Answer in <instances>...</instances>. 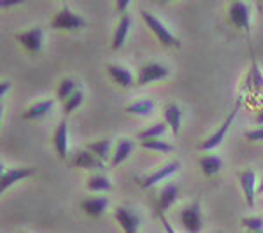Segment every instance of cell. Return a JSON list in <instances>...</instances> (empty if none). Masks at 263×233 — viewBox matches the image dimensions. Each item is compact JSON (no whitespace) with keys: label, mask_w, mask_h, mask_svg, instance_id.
<instances>
[{"label":"cell","mask_w":263,"mask_h":233,"mask_svg":"<svg viewBox=\"0 0 263 233\" xmlns=\"http://www.w3.org/2000/svg\"><path fill=\"white\" fill-rule=\"evenodd\" d=\"M141 16H142V20H144V23L147 25V28L153 32V35L158 39V42L162 46H167V48H181V41L177 39L174 33L168 32V28L165 27V25L160 21L158 18H156L153 12L149 11H146V9H142L141 11Z\"/></svg>","instance_id":"6da1fadb"},{"label":"cell","mask_w":263,"mask_h":233,"mask_svg":"<svg viewBox=\"0 0 263 233\" xmlns=\"http://www.w3.org/2000/svg\"><path fill=\"white\" fill-rule=\"evenodd\" d=\"M112 188L111 179L104 173H95V176L88 177L86 181V189L91 193H100V191H109Z\"/></svg>","instance_id":"603a6c76"},{"label":"cell","mask_w":263,"mask_h":233,"mask_svg":"<svg viewBox=\"0 0 263 233\" xmlns=\"http://www.w3.org/2000/svg\"><path fill=\"white\" fill-rule=\"evenodd\" d=\"M16 39L28 53H39L42 48V42H44V32H42L41 27H32L28 30L18 33Z\"/></svg>","instance_id":"30bf717a"},{"label":"cell","mask_w":263,"mask_h":233,"mask_svg":"<svg viewBox=\"0 0 263 233\" xmlns=\"http://www.w3.org/2000/svg\"><path fill=\"white\" fill-rule=\"evenodd\" d=\"M239 107H240V102H237V104L233 105L232 111L227 114L224 121L221 123V125H219V128L216 130V132L211 133L207 139H203L202 142H198V146H197V149H198V151H213V149H216L218 146H221V142L224 141V135H227L228 128H230L232 123L235 121L237 112H239Z\"/></svg>","instance_id":"3957f363"},{"label":"cell","mask_w":263,"mask_h":233,"mask_svg":"<svg viewBox=\"0 0 263 233\" xmlns=\"http://www.w3.org/2000/svg\"><path fill=\"white\" fill-rule=\"evenodd\" d=\"M135 149V142L132 139H120L112 147V154H111V163L114 167L121 165L126 158L132 154V151Z\"/></svg>","instance_id":"e0dca14e"},{"label":"cell","mask_w":263,"mask_h":233,"mask_svg":"<svg viewBox=\"0 0 263 233\" xmlns=\"http://www.w3.org/2000/svg\"><path fill=\"white\" fill-rule=\"evenodd\" d=\"M130 6L128 0H120V2H116V11H120V14H125L126 12V7Z\"/></svg>","instance_id":"4dcf8cb0"},{"label":"cell","mask_w":263,"mask_h":233,"mask_svg":"<svg viewBox=\"0 0 263 233\" xmlns=\"http://www.w3.org/2000/svg\"><path fill=\"white\" fill-rule=\"evenodd\" d=\"M109 200L105 197H88L81 202V210L90 218H100L107 210Z\"/></svg>","instance_id":"9a60e30c"},{"label":"cell","mask_w":263,"mask_h":233,"mask_svg":"<svg viewBox=\"0 0 263 233\" xmlns=\"http://www.w3.org/2000/svg\"><path fill=\"white\" fill-rule=\"evenodd\" d=\"M167 128H168V125L167 123H153V125L149 126H146L144 130H141V132L137 133V139L139 141H149V139H162L165 132H167Z\"/></svg>","instance_id":"cb8c5ba5"},{"label":"cell","mask_w":263,"mask_h":233,"mask_svg":"<svg viewBox=\"0 0 263 233\" xmlns=\"http://www.w3.org/2000/svg\"><path fill=\"white\" fill-rule=\"evenodd\" d=\"M114 219L125 233H139L141 219H139V214L128 209V207H116L114 209Z\"/></svg>","instance_id":"ba28073f"},{"label":"cell","mask_w":263,"mask_h":233,"mask_svg":"<svg viewBox=\"0 0 263 233\" xmlns=\"http://www.w3.org/2000/svg\"><path fill=\"white\" fill-rule=\"evenodd\" d=\"M179 221L188 233H200L203 226V219H202V209H200V202H192L190 205H186L179 214Z\"/></svg>","instance_id":"5b68a950"},{"label":"cell","mask_w":263,"mask_h":233,"mask_svg":"<svg viewBox=\"0 0 263 233\" xmlns=\"http://www.w3.org/2000/svg\"><path fill=\"white\" fill-rule=\"evenodd\" d=\"M125 111L132 114V116H141V118H147L155 112V102L151 99H139L135 102H132L125 107Z\"/></svg>","instance_id":"44dd1931"},{"label":"cell","mask_w":263,"mask_h":233,"mask_svg":"<svg viewBox=\"0 0 263 233\" xmlns=\"http://www.w3.org/2000/svg\"><path fill=\"white\" fill-rule=\"evenodd\" d=\"M168 74H171V70H168L167 65H162L158 62H147L139 69L137 77H135V84L137 86H146V84L162 81V79L168 77Z\"/></svg>","instance_id":"277c9868"},{"label":"cell","mask_w":263,"mask_h":233,"mask_svg":"<svg viewBox=\"0 0 263 233\" xmlns=\"http://www.w3.org/2000/svg\"><path fill=\"white\" fill-rule=\"evenodd\" d=\"M86 25L88 21L81 14L72 11L69 6H63L62 9H58L51 20V28H54V30H79Z\"/></svg>","instance_id":"7a4b0ae2"},{"label":"cell","mask_w":263,"mask_h":233,"mask_svg":"<svg viewBox=\"0 0 263 233\" xmlns=\"http://www.w3.org/2000/svg\"><path fill=\"white\" fill-rule=\"evenodd\" d=\"M177 197H179V188H177V184L171 183V184L165 186L162 191H160L158 198H156V205H155L156 214H158V216L165 214V210L171 209L174 203H176Z\"/></svg>","instance_id":"5bb4252c"},{"label":"cell","mask_w":263,"mask_h":233,"mask_svg":"<svg viewBox=\"0 0 263 233\" xmlns=\"http://www.w3.org/2000/svg\"><path fill=\"white\" fill-rule=\"evenodd\" d=\"M105 69H107L109 77H111L116 84H120V86L125 88V90L132 88V84H134V75H132V72L126 69V67L118 65V63H109Z\"/></svg>","instance_id":"2e32d148"},{"label":"cell","mask_w":263,"mask_h":233,"mask_svg":"<svg viewBox=\"0 0 263 233\" xmlns=\"http://www.w3.org/2000/svg\"><path fill=\"white\" fill-rule=\"evenodd\" d=\"M240 223L249 233L263 231V218H260V216H248V218L240 219Z\"/></svg>","instance_id":"83f0119b"},{"label":"cell","mask_w":263,"mask_h":233,"mask_svg":"<svg viewBox=\"0 0 263 233\" xmlns=\"http://www.w3.org/2000/svg\"><path fill=\"white\" fill-rule=\"evenodd\" d=\"M76 91H78V83H76L72 77H65V79H62V81L58 83L57 96H58V100L65 102L67 99H70Z\"/></svg>","instance_id":"484cf974"},{"label":"cell","mask_w":263,"mask_h":233,"mask_svg":"<svg viewBox=\"0 0 263 233\" xmlns=\"http://www.w3.org/2000/svg\"><path fill=\"white\" fill-rule=\"evenodd\" d=\"M130 23L132 21H130L128 12L121 14V18H120V21H118L116 28H114V33H112V44H111L112 51H118L123 44H125V39L130 32Z\"/></svg>","instance_id":"d6986e66"},{"label":"cell","mask_w":263,"mask_h":233,"mask_svg":"<svg viewBox=\"0 0 263 233\" xmlns=\"http://www.w3.org/2000/svg\"><path fill=\"white\" fill-rule=\"evenodd\" d=\"M163 118H165V123L168 125L171 132L174 135L179 133V128H181V118H182V112H181V107L177 104H167L163 107Z\"/></svg>","instance_id":"ffe728a7"},{"label":"cell","mask_w":263,"mask_h":233,"mask_svg":"<svg viewBox=\"0 0 263 233\" xmlns=\"http://www.w3.org/2000/svg\"><path fill=\"white\" fill-rule=\"evenodd\" d=\"M239 183L242 188V195L248 207H254V195H256V173L251 168H246V170L239 172Z\"/></svg>","instance_id":"8fae6325"},{"label":"cell","mask_w":263,"mask_h":233,"mask_svg":"<svg viewBox=\"0 0 263 233\" xmlns=\"http://www.w3.org/2000/svg\"><path fill=\"white\" fill-rule=\"evenodd\" d=\"M144 149L147 151H155V152H162V154H167V152L174 151V146L168 142L162 141V139H149V141H141L139 142Z\"/></svg>","instance_id":"4316f807"},{"label":"cell","mask_w":263,"mask_h":233,"mask_svg":"<svg viewBox=\"0 0 263 233\" xmlns=\"http://www.w3.org/2000/svg\"><path fill=\"white\" fill-rule=\"evenodd\" d=\"M223 167V162L219 156H214V154H205L200 158V168L205 176H216Z\"/></svg>","instance_id":"d4e9b609"},{"label":"cell","mask_w":263,"mask_h":233,"mask_svg":"<svg viewBox=\"0 0 263 233\" xmlns=\"http://www.w3.org/2000/svg\"><path fill=\"white\" fill-rule=\"evenodd\" d=\"M53 147L60 160H65L69 156V126H67V121L58 123L53 133Z\"/></svg>","instance_id":"4fadbf2b"},{"label":"cell","mask_w":263,"mask_h":233,"mask_svg":"<svg viewBox=\"0 0 263 233\" xmlns=\"http://www.w3.org/2000/svg\"><path fill=\"white\" fill-rule=\"evenodd\" d=\"M83 99H84L83 91L78 90V91L74 93V95L70 96V99H67L65 102H63V112H65V114H72V112L76 111V109L79 107V105L83 104Z\"/></svg>","instance_id":"f1b7e54d"},{"label":"cell","mask_w":263,"mask_h":233,"mask_svg":"<svg viewBox=\"0 0 263 233\" xmlns=\"http://www.w3.org/2000/svg\"><path fill=\"white\" fill-rule=\"evenodd\" d=\"M112 147L114 146H112L111 139H100V141H95V142L88 144L86 149L90 152H93V154H95L99 160H102V162H105V160L112 154Z\"/></svg>","instance_id":"7402d4cb"},{"label":"cell","mask_w":263,"mask_h":233,"mask_svg":"<svg viewBox=\"0 0 263 233\" xmlns=\"http://www.w3.org/2000/svg\"><path fill=\"white\" fill-rule=\"evenodd\" d=\"M35 173V168L32 167H12V168H4L0 173V189L2 193L6 189H9L12 184H16L21 179H27Z\"/></svg>","instance_id":"9c48e42d"},{"label":"cell","mask_w":263,"mask_h":233,"mask_svg":"<svg viewBox=\"0 0 263 233\" xmlns=\"http://www.w3.org/2000/svg\"><path fill=\"white\" fill-rule=\"evenodd\" d=\"M246 139L251 142H260L263 141V126H256L254 130H249L246 132Z\"/></svg>","instance_id":"f546056e"},{"label":"cell","mask_w":263,"mask_h":233,"mask_svg":"<svg viewBox=\"0 0 263 233\" xmlns=\"http://www.w3.org/2000/svg\"><path fill=\"white\" fill-rule=\"evenodd\" d=\"M11 90V81H2L0 83V96H6V93Z\"/></svg>","instance_id":"d6a6232c"},{"label":"cell","mask_w":263,"mask_h":233,"mask_svg":"<svg viewBox=\"0 0 263 233\" xmlns=\"http://www.w3.org/2000/svg\"><path fill=\"white\" fill-rule=\"evenodd\" d=\"M228 20L235 28L249 32L251 27V9L244 2H232L228 6Z\"/></svg>","instance_id":"52a82bcc"},{"label":"cell","mask_w":263,"mask_h":233,"mask_svg":"<svg viewBox=\"0 0 263 233\" xmlns=\"http://www.w3.org/2000/svg\"><path fill=\"white\" fill-rule=\"evenodd\" d=\"M258 233H263V231H258Z\"/></svg>","instance_id":"d590c367"},{"label":"cell","mask_w":263,"mask_h":233,"mask_svg":"<svg viewBox=\"0 0 263 233\" xmlns=\"http://www.w3.org/2000/svg\"><path fill=\"white\" fill-rule=\"evenodd\" d=\"M160 219H162V224H163V228H165V231L167 233H176V230L172 228V224L167 221V218H165V214H162V216H158Z\"/></svg>","instance_id":"1f68e13d"},{"label":"cell","mask_w":263,"mask_h":233,"mask_svg":"<svg viewBox=\"0 0 263 233\" xmlns=\"http://www.w3.org/2000/svg\"><path fill=\"white\" fill-rule=\"evenodd\" d=\"M254 121H256V125L263 126V109H260V112L256 114V118H254Z\"/></svg>","instance_id":"836d02e7"},{"label":"cell","mask_w":263,"mask_h":233,"mask_svg":"<svg viewBox=\"0 0 263 233\" xmlns=\"http://www.w3.org/2000/svg\"><path fill=\"white\" fill-rule=\"evenodd\" d=\"M256 193H263V179H261V183H260V186H258Z\"/></svg>","instance_id":"e575fe53"},{"label":"cell","mask_w":263,"mask_h":233,"mask_svg":"<svg viewBox=\"0 0 263 233\" xmlns=\"http://www.w3.org/2000/svg\"><path fill=\"white\" fill-rule=\"evenodd\" d=\"M70 163H72V167L84 168V170H104L105 168V162L99 160L88 149H81V151L76 152Z\"/></svg>","instance_id":"7c38bea8"},{"label":"cell","mask_w":263,"mask_h":233,"mask_svg":"<svg viewBox=\"0 0 263 233\" xmlns=\"http://www.w3.org/2000/svg\"><path fill=\"white\" fill-rule=\"evenodd\" d=\"M181 168V163L177 162H168V163H165L163 167H160V168H156L155 172H151V173H147V176H144V177H139L137 179V183H139V188H142V189H147V188H153L155 184H158V183H162L163 179H167V177H171L174 176L177 170Z\"/></svg>","instance_id":"8992f818"},{"label":"cell","mask_w":263,"mask_h":233,"mask_svg":"<svg viewBox=\"0 0 263 233\" xmlns=\"http://www.w3.org/2000/svg\"><path fill=\"white\" fill-rule=\"evenodd\" d=\"M53 105H54L53 99L39 100V102H35V104L28 105L23 111V114H21V118H23V120H41V118H44L46 114L53 109Z\"/></svg>","instance_id":"ac0fdd59"}]
</instances>
